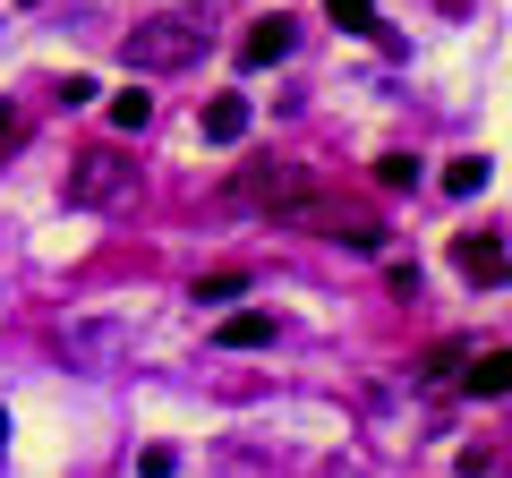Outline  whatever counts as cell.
I'll return each mask as SVG.
<instances>
[{
  "mask_svg": "<svg viewBox=\"0 0 512 478\" xmlns=\"http://www.w3.org/2000/svg\"><path fill=\"white\" fill-rule=\"evenodd\" d=\"M120 60H128V77H171V69H197V60H205V18H197V9H163V18L128 26Z\"/></svg>",
  "mask_w": 512,
  "mask_h": 478,
  "instance_id": "6da1fadb",
  "label": "cell"
},
{
  "mask_svg": "<svg viewBox=\"0 0 512 478\" xmlns=\"http://www.w3.org/2000/svg\"><path fill=\"white\" fill-rule=\"evenodd\" d=\"M128 197H137V163H128L120 146L69 154V205L77 214H103V205H128Z\"/></svg>",
  "mask_w": 512,
  "mask_h": 478,
  "instance_id": "7a4b0ae2",
  "label": "cell"
},
{
  "mask_svg": "<svg viewBox=\"0 0 512 478\" xmlns=\"http://www.w3.org/2000/svg\"><path fill=\"white\" fill-rule=\"evenodd\" d=\"M308 188H316V180H308L299 163H248V171L231 180V197H239V205H256V214H274V222H291Z\"/></svg>",
  "mask_w": 512,
  "mask_h": 478,
  "instance_id": "3957f363",
  "label": "cell"
},
{
  "mask_svg": "<svg viewBox=\"0 0 512 478\" xmlns=\"http://www.w3.org/2000/svg\"><path fill=\"white\" fill-rule=\"evenodd\" d=\"M299 231H325V239H350V248H384V222L376 214H367V205H342V197H316V188H308V197H299Z\"/></svg>",
  "mask_w": 512,
  "mask_h": 478,
  "instance_id": "277c9868",
  "label": "cell"
},
{
  "mask_svg": "<svg viewBox=\"0 0 512 478\" xmlns=\"http://www.w3.org/2000/svg\"><path fill=\"white\" fill-rule=\"evenodd\" d=\"M453 265H461V274H470V282H504V239H495V231H461L453 239Z\"/></svg>",
  "mask_w": 512,
  "mask_h": 478,
  "instance_id": "5b68a950",
  "label": "cell"
},
{
  "mask_svg": "<svg viewBox=\"0 0 512 478\" xmlns=\"http://www.w3.org/2000/svg\"><path fill=\"white\" fill-rule=\"evenodd\" d=\"M291 35H299V26H291V18L274 9V18H256L248 35H239V60H248V69H274V60L291 52Z\"/></svg>",
  "mask_w": 512,
  "mask_h": 478,
  "instance_id": "8992f818",
  "label": "cell"
},
{
  "mask_svg": "<svg viewBox=\"0 0 512 478\" xmlns=\"http://www.w3.org/2000/svg\"><path fill=\"white\" fill-rule=\"evenodd\" d=\"M197 129H205V146H239L248 137V94H214Z\"/></svg>",
  "mask_w": 512,
  "mask_h": 478,
  "instance_id": "52a82bcc",
  "label": "cell"
},
{
  "mask_svg": "<svg viewBox=\"0 0 512 478\" xmlns=\"http://www.w3.org/2000/svg\"><path fill=\"white\" fill-rule=\"evenodd\" d=\"M214 342L222 350H265V342H274V316H265V308H239V316H222Z\"/></svg>",
  "mask_w": 512,
  "mask_h": 478,
  "instance_id": "ba28073f",
  "label": "cell"
},
{
  "mask_svg": "<svg viewBox=\"0 0 512 478\" xmlns=\"http://www.w3.org/2000/svg\"><path fill=\"white\" fill-rule=\"evenodd\" d=\"M461 385H470L478 402H495V393H512V350H487V359H478V368L461 376Z\"/></svg>",
  "mask_w": 512,
  "mask_h": 478,
  "instance_id": "9c48e42d",
  "label": "cell"
},
{
  "mask_svg": "<svg viewBox=\"0 0 512 478\" xmlns=\"http://www.w3.org/2000/svg\"><path fill=\"white\" fill-rule=\"evenodd\" d=\"M487 180H495V163H487V154H461V163H444V197H478Z\"/></svg>",
  "mask_w": 512,
  "mask_h": 478,
  "instance_id": "30bf717a",
  "label": "cell"
},
{
  "mask_svg": "<svg viewBox=\"0 0 512 478\" xmlns=\"http://www.w3.org/2000/svg\"><path fill=\"white\" fill-rule=\"evenodd\" d=\"M111 350H120V325H69V359H94L103 368Z\"/></svg>",
  "mask_w": 512,
  "mask_h": 478,
  "instance_id": "8fae6325",
  "label": "cell"
},
{
  "mask_svg": "<svg viewBox=\"0 0 512 478\" xmlns=\"http://www.w3.org/2000/svg\"><path fill=\"white\" fill-rule=\"evenodd\" d=\"M146 120H154V94H137V86H128V94H111V129H128V137H137Z\"/></svg>",
  "mask_w": 512,
  "mask_h": 478,
  "instance_id": "7c38bea8",
  "label": "cell"
},
{
  "mask_svg": "<svg viewBox=\"0 0 512 478\" xmlns=\"http://www.w3.org/2000/svg\"><path fill=\"white\" fill-rule=\"evenodd\" d=\"M325 18L342 35H376V0H325Z\"/></svg>",
  "mask_w": 512,
  "mask_h": 478,
  "instance_id": "4fadbf2b",
  "label": "cell"
},
{
  "mask_svg": "<svg viewBox=\"0 0 512 478\" xmlns=\"http://www.w3.org/2000/svg\"><path fill=\"white\" fill-rule=\"evenodd\" d=\"M248 291V274H239V265H222V274H197V299L205 308H222V299H239Z\"/></svg>",
  "mask_w": 512,
  "mask_h": 478,
  "instance_id": "5bb4252c",
  "label": "cell"
},
{
  "mask_svg": "<svg viewBox=\"0 0 512 478\" xmlns=\"http://www.w3.org/2000/svg\"><path fill=\"white\" fill-rule=\"evenodd\" d=\"M376 188H419V163H410V154H384V163H376Z\"/></svg>",
  "mask_w": 512,
  "mask_h": 478,
  "instance_id": "9a60e30c",
  "label": "cell"
},
{
  "mask_svg": "<svg viewBox=\"0 0 512 478\" xmlns=\"http://www.w3.org/2000/svg\"><path fill=\"white\" fill-rule=\"evenodd\" d=\"M18 137H26V120H18V111H9V103H0V154L18 146Z\"/></svg>",
  "mask_w": 512,
  "mask_h": 478,
  "instance_id": "2e32d148",
  "label": "cell"
},
{
  "mask_svg": "<svg viewBox=\"0 0 512 478\" xmlns=\"http://www.w3.org/2000/svg\"><path fill=\"white\" fill-rule=\"evenodd\" d=\"M0 453H9V419H0Z\"/></svg>",
  "mask_w": 512,
  "mask_h": 478,
  "instance_id": "e0dca14e",
  "label": "cell"
},
{
  "mask_svg": "<svg viewBox=\"0 0 512 478\" xmlns=\"http://www.w3.org/2000/svg\"><path fill=\"white\" fill-rule=\"evenodd\" d=\"M504 274H512V265H504Z\"/></svg>",
  "mask_w": 512,
  "mask_h": 478,
  "instance_id": "ac0fdd59",
  "label": "cell"
}]
</instances>
